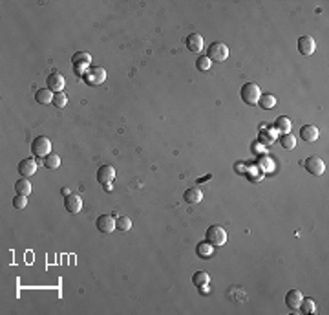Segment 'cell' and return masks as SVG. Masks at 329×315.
<instances>
[{"instance_id": "4316f807", "label": "cell", "mask_w": 329, "mask_h": 315, "mask_svg": "<svg viewBox=\"0 0 329 315\" xmlns=\"http://www.w3.org/2000/svg\"><path fill=\"white\" fill-rule=\"evenodd\" d=\"M59 165H60V158H59L57 154H49V156L44 158V167L49 169V171L59 169Z\"/></svg>"}, {"instance_id": "cb8c5ba5", "label": "cell", "mask_w": 329, "mask_h": 315, "mask_svg": "<svg viewBox=\"0 0 329 315\" xmlns=\"http://www.w3.org/2000/svg\"><path fill=\"white\" fill-rule=\"evenodd\" d=\"M302 314L309 315V314H314V310H316V304H314V300L311 297L309 299H302V302H300V308H298Z\"/></svg>"}, {"instance_id": "ac0fdd59", "label": "cell", "mask_w": 329, "mask_h": 315, "mask_svg": "<svg viewBox=\"0 0 329 315\" xmlns=\"http://www.w3.org/2000/svg\"><path fill=\"white\" fill-rule=\"evenodd\" d=\"M35 101L39 105H48V103L53 101V92L49 90V88H39V90L35 92Z\"/></svg>"}, {"instance_id": "ffe728a7", "label": "cell", "mask_w": 329, "mask_h": 315, "mask_svg": "<svg viewBox=\"0 0 329 315\" xmlns=\"http://www.w3.org/2000/svg\"><path fill=\"white\" fill-rule=\"evenodd\" d=\"M274 130L280 134H289V130H291V119L285 116L276 117V121H274Z\"/></svg>"}, {"instance_id": "5bb4252c", "label": "cell", "mask_w": 329, "mask_h": 315, "mask_svg": "<svg viewBox=\"0 0 329 315\" xmlns=\"http://www.w3.org/2000/svg\"><path fill=\"white\" fill-rule=\"evenodd\" d=\"M318 128L314 126V125H304L302 128H300V140L305 141V143H314V141L318 140Z\"/></svg>"}, {"instance_id": "30bf717a", "label": "cell", "mask_w": 329, "mask_h": 315, "mask_svg": "<svg viewBox=\"0 0 329 315\" xmlns=\"http://www.w3.org/2000/svg\"><path fill=\"white\" fill-rule=\"evenodd\" d=\"M64 207L68 213H72V215H77V213H81L82 209V200L81 196H77V194H68L64 196Z\"/></svg>"}, {"instance_id": "7a4b0ae2", "label": "cell", "mask_w": 329, "mask_h": 315, "mask_svg": "<svg viewBox=\"0 0 329 315\" xmlns=\"http://www.w3.org/2000/svg\"><path fill=\"white\" fill-rule=\"evenodd\" d=\"M205 238L209 244H212L214 248H222L227 242V231L223 229L222 225H210L209 231L205 233Z\"/></svg>"}, {"instance_id": "f1b7e54d", "label": "cell", "mask_w": 329, "mask_h": 315, "mask_svg": "<svg viewBox=\"0 0 329 315\" xmlns=\"http://www.w3.org/2000/svg\"><path fill=\"white\" fill-rule=\"evenodd\" d=\"M51 105L57 108H64L68 105V97L64 95V92H57V94H53V101H51Z\"/></svg>"}, {"instance_id": "9a60e30c", "label": "cell", "mask_w": 329, "mask_h": 315, "mask_svg": "<svg viewBox=\"0 0 329 315\" xmlns=\"http://www.w3.org/2000/svg\"><path fill=\"white\" fill-rule=\"evenodd\" d=\"M302 291L300 290H289L285 293V304H287L289 310H293L296 312L298 308H300V302H302Z\"/></svg>"}, {"instance_id": "6da1fadb", "label": "cell", "mask_w": 329, "mask_h": 315, "mask_svg": "<svg viewBox=\"0 0 329 315\" xmlns=\"http://www.w3.org/2000/svg\"><path fill=\"white\" fill-rule=\"evenodd\" d=\"M260 95H262V92H260V86L256 83H245L239 90V97L243 99L245 105H251V107L258 105Z\"/></svg>"}, {"instance_id": "2e32d148", "label": "cell", "mask_w": 329, "mask_h": 315, "mask_svg": "<svg viewBox=\"0 0 329 315\" xmlns=\"http://www.w3.org/2000/svg\"><path fill=\"white\" fill-rule=\"evenodd\" d=\"M185 42H187V48H189V51H192V53H199V51L203 50V46H205L203 37H201L199 33H190Z\"/></svg>"}, {"instance_id": "7402d4cb", "label": "cell", "mask_w": 329, "mask_h": 315, "mask_svg": "<svg viewBox=\"0 0 329 315\" xmlns=\"http://www.w3.org/2000/svg\"><path fill=\"white\" fill-rule=\"evenodd\" d=\"M196 253H197V257H201V258H209V257H212V253H214V246H212V244H209V242H201V244H197Z\"/></svg>"}, {"instance_id": "277c9868", "label": "cell", "mask_w": 329, "mask_h": 315, "mask_svg": "<svg viewBox=\"0 0 329 315\" xmlns=\"http://www.w3.org/2000/svg\"><path fill=\"white\" fill-rule=\"evenodd\" d=\"M82 79L86 81V84L99 86V84H103L105 81H106V70H105V68H101V66H91L84 72Z\"/></svg>"}, {"instance_id": "83f0119b", "label": "cell", "mask_w": 329, "mask_h": 315, "mask_svg": "<svg viewBox=\"0 0 329 315\" xmlns=\"http://www.w3.org/2000/svg\"><path fill=\"white\" fill-rule=\"evenodd\" d=\"M210 64H212V61L207 57V55H199L196 59V68L199 72H209L210 70Z\"/></svg>"}, {"instance_id": "8fae6325", "label": "cell", "mask_w": 329, "mask_h": 315, "mask_svg": "<svg viewBox=\"0 0 329 315\" xmlns=\"http://www.w3.org/2000/svg\"><path fill=\"white\" fill-rule=\"evenodd\" d=\"M95 227H97V231L101 233L115 231V218L110 215H101L97 218V222H95Z\"/></svg>"}, {"instance_id": "f546056e", "label": "cell", "mask_w": 329, "mask_h": 315, "mask_svg": "<svg viewBox=\"0 0 329 315\" xmlns=\"http://www.w3.org/2000/svg\"><path fill=\"white\" fill-rule=\"evenodd\" d=\"M26 205H28V196H24V194H16L15 200H13V207L24 209Z\"/></svg>"}, {"instance_id": "d4e9b609", "label": "cell", "mask_w": 329, "mask_h": 315, "mask_svg": "<svg viewBox=\"0 0 329 315\" xmlns=\"http://www.w3.org/2000/svg\"><path fill=\"white\" fill-rule=\"evenodd\" d=\"M280 145H282L284 149L293 150L296 147V138L293 136V134H282V138H280Z\"/></svg>"}, {"instance_id": "8992f818", "label": "cell", "mask_w": 329, "mask_h": 315, "mask_svg": "<svg viewBox=\"0 0 329 315\" xmlns=\"http://www.w3.org/2000/svg\"><path fill=\"white\" fill-rule=\"evenodd\" d=\"M304 167H305V171L313 176H322L324 173H326V163H324V159L318 158V156L305 158Z\"/></svg>"}, {"instance_id": "52a82bcc", "label": "cell", "mask_w": 329, "mask_h": 315, "mask_svg": "<svg viewBox=\"0 0 329 315\" xmlns=\"http://www.w3.org/2000/svg\"><path fill=\"white\" fill-rule=\"evenodd\" d=\"M316 50V42L313 39L311 35H304L298 39V51L304 55V57H311L313 53Z\"/></svg>"}, {"instance_id": "d6986e66", "label": "cell", "mask_w": 329, "mask_h": 315, "mask_svg": "<svg viewBox=\"0 0 329 315\" xmlns=\"http://www.w3.org/2000/svg\"><path fill=\"white\" fill-rule=\"evenodd\" d=\"M15 191H16V194H24V196H28L30 192L33 191V185H31V182L28 180V178H20L18 182L15 183Z\"/></svg>"}, {"instance_id": "4fadbf2b", "label": "cell", "mask_w": 329, "mask_h": 315, "mask_svg": "<svg viewBox=\"0 0 329 315\" xmlns=\"http://www.w3.org/2000/svg\"><path fill=\"white\" fill-rule=\"evenodd\" d=\"M37 173V161L33 158H24L20 163H18V174H22L24 178H30Z\"/></svg>"}, {"instance_id": "3957f363", "label": "cell", "mask_w": 329, "mask_h": 315, "mask_svg": "<svg viewBox=\"0 0 329 315\" xmlns=\"http://www.w3.org/2000/svg\"><path fill=\"white\" fill-rule=\"evenodd\" d=\"M31 152L35 158H46L51 154V141L46 136H37L31 141Z\"/></svg>"}, {"instance_id": "603a6c76", "label": "cell", "mask_w": 329, "mask_h": 315, "mask_svg": "<svg viewBox=\"0 0 329 315\" xmlns=\"http://www.w3.org/2000/svg\"><path fill=\"white\" fill-rule=\"evenodd\" d=\"M115 229L121 233H128L132 229V220L128 216H119V218L115 220Z\"/></svg>"}, {"instance_id": "484cf974", "label": "cell", "mask_w": 329, "mask_h": 315, "mask_svg": "<svg viewBox=\"0 0 329 315\" xmlns=\"http://www.w3.org/2000/svg\"><path fill=\"white\" fill-rule=\"evenodd\" d=\"M209 281H210V275L207 273V271H196V273H194V277H192V282L196 284L197 288H199V286H205V284H209Z\"/></svg>"}, {"instance_id": "44dd1931", "label": "cell", "mask_w": 329, "mask_h": 315, "mask_svg": "<svg viewBox=\"0 0 329 315\" xmlns=\"http://www.w3.org/2000/svg\"><path fill=\"white\" fill-rule=\"evenodd\" d=\"M258 105H260L263 110H271V108L276 107V97H274L272 94H262V95H260V101H258Z\"/></svg>"}, {"instance_id": "7c38bea8", "label": "cell", "mask_w": 329, "mask_h": 315, "mask_svg": "<svg viewBox=\"0 0 329 315\" xmlns=\"http://www.w3.org/2000/svg\"><path fill=\"white\" fill-rule=\"evenodd\" d=\"M115 178V169L112 165H103L99 167L97 171V182L101 185H108V183H112Z\"/></svg>"}, {"instance_id": "e0dca14e", "label": "cell", "mask_w": 329, "mask_h": 315, "mask_svg": "<svg viewBox=\"0 0 329 315\" xmlns=\"http://www.w3.org/2000/svg\"><path fill=\"white\" fill-rule=\"evenodd\" d=\"M183 200H185L187 204H199V202L203 200V192H201L199 187H190V189L185 191Z\"/></svg>"}, {"instance_id": "ba28073f", "label": "cell", "mask_w": 329, "mask_h": 315, "mask_svg": "<svg viewBox=\"0 0 329 315\" xmlns=\"http://www.w3.org/2000/svg\"><path fill=\"white\" fill-rule=\"evenodd\" d=\"M72 63H74V66H75V72H77V74L84 75V72L90 68L91 59H90V55H88V53L79 51V53H75L74 57H72Z\"/></svg>"}, {"instance_id": "9c48e42d", "label": "cell", "mask_w": 329, "mask_h": 315, "mask_svg": "<svg viewBox=\"0 0 329 315\" xmlns=\"http://www.w3.org/2000/svg\"><path fill=\"white\" fill-rule=\"evenodd\" d=\"M46 88H49V90L53 92V94H57V92H62V88H64V77H62V74H59V72H51V74L46 77Z\"/></svg>"}, {"instance_id": "5b68a950", "label": "cell", "mask_w": 329, "mask_h": 315, "mask_svg": "<svg viewBox=\"0 0 329 315\" xmlns=\"http://www.w3.org/2000/svg\"><path fill=\"white\" fill-rule=\"evenodd\" d=\"M207 57L210 59V61H214V63H223L225 59L229 57V48H227V44H223V42H212V44L209 46Z\"/></svg>"}]
</instances>
